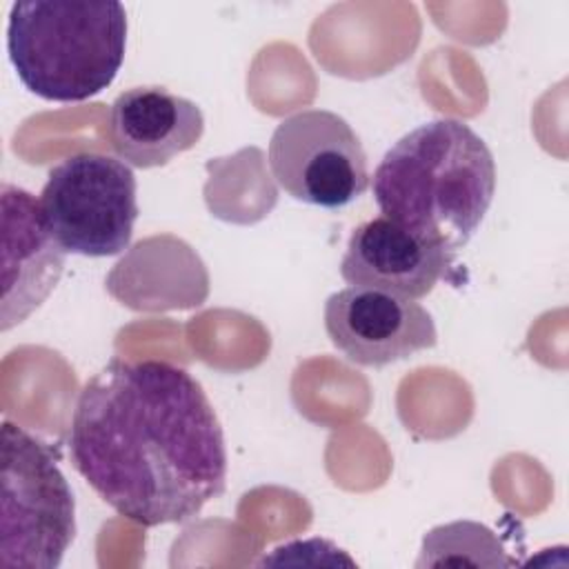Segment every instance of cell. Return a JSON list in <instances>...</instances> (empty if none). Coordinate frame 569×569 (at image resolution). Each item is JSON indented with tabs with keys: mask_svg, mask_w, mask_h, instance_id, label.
<instances>
[{
	"mask_svg": "<svg viewBox=\"0 0 569 569\" xmlns=\"http://www.w3.org/2000/svg\"><path fill=\"white\" fill-rule=\"evenodd\" d=\"M76 471L142 527L184 522L222 496L227 447L202 385L164 360H109L82 387L69 429Z\"/></svg>",
	"mask_w": 569,
	"mask_h": 569,
	"instance_id": "1",
	"label": "cell"
},
{
	"mask_svg": "<svg viewBox=\"0 0 569 569\" xmlns=\"http://www.w3.org/2000/svg\"><path fill=\"white\" fill-rule=\"evenodd\" d=\"M493 191V153L453 118L411 129L373 171V200L382 216L449 253L473 238Z\"/></svg>",
	"mask_w": 569,
	"mask_h": 569,
	"instance_id": "2",
	"label": "cell"
},
{
	"mask_svg": "<svg viewBox=\"0 0 569 569\" xmlns=\"http://www.w3.org/2000/svg\"><path fill=\"white\" fill-rule=\"evenodd\" d=\"M127 11L120 2H13L7 53L20 82L53 102L104 91L124 62Z\"/></svg>",
	"mask_w": 569,
	"mask_h": 569,
	"instance_id": "3",
	"label": "cell"
},
{
	"mask_svg": "<svg viewBox=\"0 0 569 569\" xmlns=\"http://www.w3.org/2000/svg\"><path fill=\"white\" fill-rule=\"evenodd\" d=\"M0 565L53 569L76 536L73 491L51 449L22 427L2 422Z\"/></svg>",
	"mask_w": 569,
	"mask_h": 569,
	"instance_id": "4",
	"label": "cell"
},
{
	"mask_svg": "<svg viewBox=\"0 0 569 569\" xmlns=\"http://www.w3.org/2000/svg\"><path fill=\"white\" fill-rule=\"evenodd\" d=\"M136 191V176L124 160L80 151L49 171L38 202L64 253L104 258L131 242L138 218Z\"/></svg>",
	"mask_w": 569,
	"mask_h": 569,
	"instance_id": "5",
	"label": "cell"
},
{
	"mask_svg": "<svg viewBox=\"0 0 569 569\" xmlns=\"http://www.w3.org/2000/svg\"><path fill=\"white\" fill-rule=\"evenodd\" d=\"M269 167L291 198L325 209L345 207L369 187L360 138L342 116L327 109L280 120L269 140Z\"/></svg>",
	"mask_w": 569,
	"mask_h": 569,
	"instance_id": "6",
	"label": "cell"
},
{
	"mask_svg": "<svg viewBox=\"0 0 569 569\" xmlns=\"http://www.w3.org/2000/svg\"><path fill=\"white\" fill-rule=\"evenodd\" d=\"M325 329L349 362L376 369L431 349L438 340L433 318L422 305L369 287L331 293L325 302Z\"/></svg>",
	"mask_w": 569,
	"mask_h": 569,
	"instance_id": "7",
	"label": "cell"
},
{
	"mask_svg": "<svg viewBox=\"0 0 569 569\" xmlns=\"http://www.w3.org/2000/svg\"><path fill=\"white\" fill-rule=\"evenodd\" d=\"M453 253L416 236L387 216L358 224L347 242L340 276L351 287L425 298L447 273Z\"/></svg>",
	"mask_w": 569,
	"mask_h": 569,
	"instance_id": "8",
	"label": "cell"
},
{
	"mask_svg": "<svg viewBox=\"0 0 569 569\" xmlns=\"http://www.w3.org/2000/svg\"><path fill=\"white\" fill-rule=\"evenodd\" d=\"M204 131L200 107L164 87L122 91L109 109L107 138L129 167H162L196 147Z\"/></svg>",
	"mask_w": 569,
	"mask_h": 569,
	"instance_id": "9",
	"label": "cell"
},
{
	"mask_svg": "<svg viewBox=\"0 0 569 569\" xmlns=\"http://www.w3.org/2000/svg\"><path fill=\"white\" fill-rule=\"evenodd\" d=\"M4 311L2 329L24 320L58 284L64 249L51 236L40 202L24 189L2 184Z\"/></svg>",
	"mask_w": 569,
	"mask_h": 569,
	"instance_id": "10",
	"label": "cell"
},
{
	"mask_svg": "<svg viewBox=\"0 0 569 569\" xmlns=\"http://www.w3.org/2000/svg\"><path fill=\"white\" fill-rule=\"evenodd\" d=\"M500 538L485 525L473 520H456L429 529L422 538L418 569L425 567H511Z\"/></svg>",
	"mask_w": 569,
	"mask_h": 569,
	"instance_id": "11",
	"label": "cell"
}]
</instances>
